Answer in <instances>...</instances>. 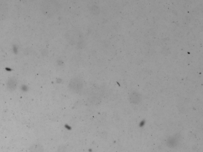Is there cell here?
Segmentation results:
<instances>
[{
    "label": "cell",
    "instance_id": "obj_1",
    "mask_svg": "<svg viewBox=\"0 0 203 152\" xmlns=\"http://www.w3.org/2000/svg\"><path fill=\"white\" fill-rule=\"evenodd\" d=\"M17 82L16 79L14 77L10 78L7 82V89L10 91H14L16 89Z\"/></svg>",
    "mask_w": 203,
    "mask_h": 152
},
{
    "label": "cell",
    "instance_id": "obj_2",
    "mask_svg": "<svg viewBox=\"0 0 203 152\" xmlns=\"http://www.w3.org/2000/svg\"><path fill=\"white\" fill-rule=\"evenodd\" d=\"M43 148L41 145L34 144L30 148V152H43Z\"/></svg>",
    "mask_w": 203,
    "mask_h": 152
}]
</instances>
